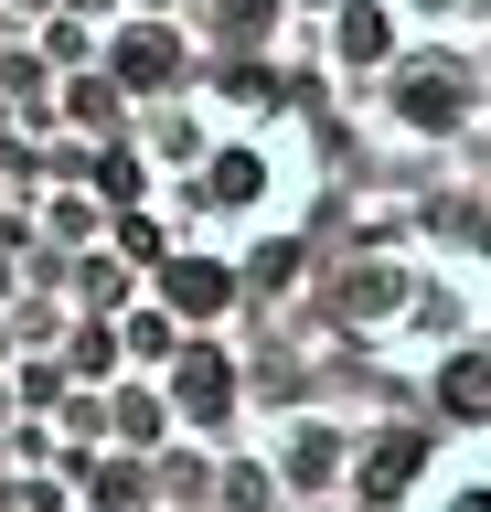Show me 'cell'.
<instances>
[{
    "label": "cell",
    "mask_w": 491,
    "mask_h": 512,
    "mask_svg": "<svg viewBox=\"0 0 491 512\" xmlns=\"http://www.w3.org/2000/svg\"><path fill=\"white\" fill-rule=\"evenodd\" d=\"M118 150L139 171V224L161 256H278L321 203V139L278 96H225V86H161L139 96Z\"/></svg>",
    "instance_id": "cell-1"
},
{
    "label": "cell",
    "mask_w": 491,
    "mask_h": 512,
    "mask_svg": "<svg viewBox=\"0 0 491 512\" xmlns=\"http://www.w3.org/2000/svg\"><path fill=\"white\" fill-rule=\"evenodd\" d=\"M331 320L353 331L385 374H449L470 352H491V256L459 235H385L331 267Z\"/></svg>",
    "instance_id": "cell-2"
},
{
    "label": "cell",
    "mask_w": 491,
    "mask_h": 512,
    "mask_svg": "<svg viewBox=\"0 0 491 512\" xmlns=\"http://www.w3.org/2000/svg\"><path fill=\"white\" fill-rule=\"evenodd\" d=\"M363 118L385 128V139L438 150V139H459V128L481 118V64L449 54V43H395L385 75H363Z\"/></svg>",
    "instance_id": "cell-3"
},
{
    "label": "cell",
    "mask_w": 491,
    "mask_h": 512,
    "mask_svg": "<svg viewBox=\"0 0 491 512\" xmlns=\"http://www.w3.org/2000/svg\"><path fill=\"white\" fill-rule=\"evenodd\" d=\"M257 459H267V480L289 491V512H321V502L353 491L363 427L342 406H289V416H267V427H257Z\"/></svg>",
    "instance_id": "cell-4"
},
{
    "label": "cell",
    "mask_w": 491,
    "mask_h": 512,
    "mask_svg": "<svg viewBox=\"0 0 491 512\" xmlns=\"http://www.w3.org/2000/svg\"><path fill=\"white\" fill-rule=\"evenodd\" d=\"M193 54H203L193 11H161V0H129V11L97 32V75L129 96V107L161 96V86H193Z\"/></svg>",
    "instance_id": "cell-5"
},
{
    "label": "cell",
    "mask_w": 491,
    "mask_h": 512,
    "mask_svg": "<svg viewBox=\"0 0 491 512\" xmlns=\"http://www.w3.org/2000/svg\"><path fill=\"white\" fill-rule=\"evenodd\" d=\"M395 512H491V416H459L449 438H427Z\"/></svg>",
    "instance_id": "cell-6"
},
{
    "label": "cell",
    "mask_w": 491,
    "mask_h": 512,
    "mask_svg": "<svg viewBox=\"0 0 491 512\" xmlns=\"http://www.w3.org/2000/svg\"><path fill=\"white\" fill-rule=\"evenodd\" d=\"M171 416H182V438H203V448H225V427L246 416V363H235L214 331H193V342L171 352Z\"/></svg>",
    "instance_id": "cell-7"
},
{
    "label": "cell",
    "mask_w": 491,
    "mask_h": 512,
    "mask_svg": "<svg viewBox=\"0 0 491 512\" xmlns=\"http://www.w3.org/2000/svg\"><path fill=\"white\" fill-rule=\"evenodd\" d=\"M22 214H33V235H43L54 256H86V246H107V235H118V214H107V192L86 182V171H54Z\"/></svg>",
    "instance_id": "cell-8"
},
{
    "label": "cell",
    "mask_w": 491,
    "mask_h": 512,
    "mask_svg": "<svg viewBox=\"0 0 491 512\" xmlns=\"http://www.w3.org/2000/svg\"><path fill=\"white\" fill-rule=\"evenodd\" d=\"M97 416H107V448H129V459H161V448L182 438V416H171V384H161V374L97 384Z\"/></svg>",
    "instance_id": "cell-9"
},
{
    "label": "cell",
    "mask_w": 491,
    "mask_h": 512,
    "mask_svg": "<svg viewBox=\"0 0 491 512\" xmlns=\"http://www.w3.org/2000/svg\"><path fill=\"white\" fill-rule=\"evenodd\" d=\"M395 43H406V32H395V11H385V0H331V11H321V54H331V75H342V86L385 75V64H395Z\"/></svg>",
    "instance_id": "cell-10"
},
{
    "label": "cell",
    "mask_w": 491,
    "mask_h": 512,
    "mask_svg": "<svg viewBox=\"0 0 491 512\" xmlns=\"http://www.w3.org/2000/svg\"><path fill=\"white\" fill-rule=\"evenodd\" d=\"M150 299H171L182 331H214L235 310V267H214V256H150Z\"/></svg>",
    "instance_id": "cell-11"
},
{
    "label": "cell",
    "mask_w": 491,
    "mask_h": 512,
    "mask_svg": "<svg viewBox=\"0 0 491 512\" xmlns=\"http://www.w3.org/2000/svg\"><path fill=\"white\" fill-rule=\"evenodd\" d=\"M193 32H203V43H225V54H278V43L299 32V11H289V0H203Z\"/></svg>",
    "instance_id": "cell-12"
},
{
    "label": "cell",
    "mask_w": 491,
    "mask_h": 512,
    "mask_svg": "<svg viewBox=\"0 0 491 512\" xmlns=\"http://www.w3.org/2000/svg\"><path fill=\"white\" fill-rule=\"evenodd\" d=\"M107 331H118V363H129V374H171V352L193 342V331L171 320V299H150V288H139L129 310H107Z\"/></svg>",
    "instance_id": "cell-13"
},
{
    "label": "cell",
    "mask_w": 491,
    "mask_h": 512,
    "mask_svg": "<svg viewBox=\"0 0 491 512\" xmlns=\"http://www.w3.org/2000/svg\"><path fill=\"white\" fill-rule=\"evenodd\" d=\"M406 43H449V54H481L491 43V0H385Z\"/></svg>",
    "instance_id": "cell-14"
},
{
    "label": "cell",
    "mask_w": 491,
    "mask_h": 512,
    "mask_svg": "<svg viewBox=\"0 0 491 512\" xmlns=\"http://www.w3.org/2000/svg\"><path fill=\"white\" fill-rule=\"evenodd\" d=\"M203 512H289V491L267 480L257 448H225V459H214V502H203Z\"/></svg>",
    "instance_id": "cell-15"
},
{
    "label": "cell",
    "mask_w": 491,
    "mask_h": 512,
    "mask_svg": "<svg viewBox=\"0 0 491 512\" xmlns=\"http://www.w3.org/2000/svg\"><path fill=\"white\" fill-rule=\"evenodd\" d=\"M118 11H129V0H54V22H75V32H107Z\"/></svg>",
    "instance_id": "cell-16"
}]
</instances>
